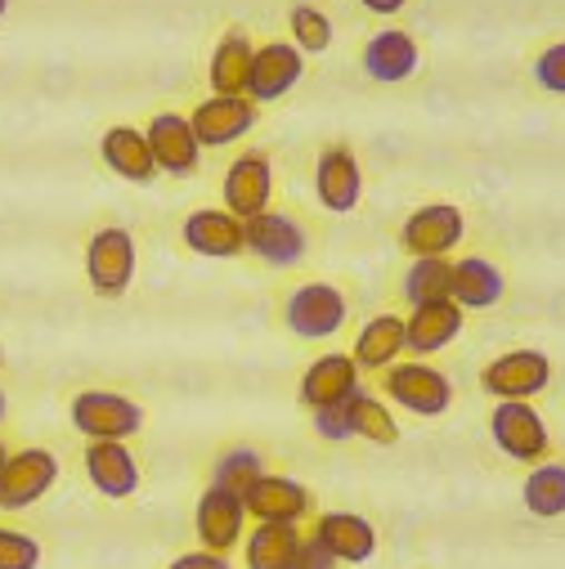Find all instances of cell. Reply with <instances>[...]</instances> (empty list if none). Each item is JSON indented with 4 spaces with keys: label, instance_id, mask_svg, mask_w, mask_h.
<instances>
[{
    "label": "cell",
    "instance_id": "35",
    "mask_svg": "<svg viewBox=\"0 0 565 569\" xmlns=\"http://www.w3.org/2000/svg\"><path fill=\"white\" fill-rule=\"evenodd\" d=\"M534 77H538V86H543V90H552V94H565V41L538 54V63H534Z\"/></svg>",
    "mask_w": 565,
    "mask_h": 569
},
{
    "label": "cell",
    "instance_id": "41",
    "mask_svg": "<svg viewBox=\"0 0 565 569\" xmlns=\"http://www.w3.org/2000/svg\"><path fill=\"white\" fill-rule=\"evenodd\" d=\"M6 10H10V0H0V19H6Z\"/></svg>",
    "mask_w": 565,
    "mask_h": 569
},
{
    "label": "cell",
    "instance_id": "10",
    "mask_svg": "<svg viewBox=\"0 0 565 569\" xmlns=\"http://www.w3.org/2000/svg\"><path fill=\"white\" fill-rule=\"evenodd\" d=\"M306 72V54L293 41H269L251 54V77H247V99L251 103H269L282 99Z\"/></svg>",
    "mask_w": 565,
    "mask_h": 569
},
{
    "label": "cell",
    "instance_id": "16",
    "mask_svg": "<svg viewBox=\"0 0 565 569\" xmlns=\"http://www.w3.org/2000/svg\"><path fill=\"white\" fill-rule=\"evenodd\" d=\"M242 507L256 516V520H269V525H297L306 511H310V489L288 480V476H260Z\"/></svg>",
    "mask_w": 565,
    "mask_h": 569
},
{
    "label": "cell",
    "instance_id": "40",
    "mask_svg": "<svg viewBox=\"0 0 565 569\" xmlns=\"http://www.w3.org/2000/svg\"><path fill=\"white\" fill-rule=\"evenodd\" d=\"M6 462H10V449H6V445H0V467H6Z\"/></svg>",
    "mask_w": 565,
    "mask_h": 569
},
{
    "label": "cell",
    "instance_id": "24",
    "mask_svg": "<svg viewBox=\"0 0 565 569\" xmlns=\"http://www.w3.org/2000/svg\"><path fill=\"white\" fill-rule=\"evenodd\" d=\"M503 297V273L480 260V256H463L454 260V278H449V301H458L463 310H489Z\"/></svg>",
    "mask_w": 565,
    "mask_h": 569
},
{
    "label": "cell",
    "instance_id": "17",
    "mask_svg": "<svg viewBox=\"0 0 565 569\" xmlns=\"http://www.w3.org/2000/svg\"><path fill=\"white\" fill-rule=\"evenodd\" d=\"M86 476L103 498H130L139 489V467L126 440H90L86 449Z\"/></svg>",
    "mask_w": 565,
    "mask_h": 569
},
{
    "label": "cell",
    "instance_id": "18",
    "mask_svg": "<svg viewBox=\"0 0 565 569\" xmlns=\"http://www.w3.org/2000/svg\"><path fill=\"white\" fill-rule=\"evenodd\" d=\"M242 520H247L242 498H238V493H225V489H216V485L202 493L198 516H194L202 547H207V551H220V556L242 538Z\"/></svg>",
    "mask_w": 565,
    "mask_h": 569
},
{
    "label": "cell",
    "instance_id": "34",
    "mask_svg": "<svg viewBox=\"0 0 565 569\" xmlns=\"http://www.w3.org/2000/svg\"><path fill=\"white\" fill-rule=\"evenodd\" d=\"M315 431L333 445H346L355 440V426H350V399L341 403H328V408H315Z\"/></svg>",
    "mask_w": 565,
    "mask_h": 569
},
{
    "label": "cell",
    "instance_id": "2",
    "mask_svg": "<svg viewBox=\"0 0 565 569\" xmlns=\"http://www.w3.org/2000/svg\"><path fill=\"white\" fill-rule=\"evenodd\" d=\"M386 395L417 417H440L454 403V381L432 363H390L386 368Z\"/></svg>",
    "mask_w": 565,
    "mask_h": 569
},
{
    "label": "cell",
    "instance_id": "37",
    "mask_svg": "<svg viewBox=\"0 0 565 569\" xmlns=\"http://www.w3.org/2000/svg\"><path fill=\"white\" fill-rule=\"evenodd\" d=\"M167 569H229V560L220 556V551H189V556H176Z\"/></svg>",
    "mask_w": 565,
    "mask_h": 569
},
{
    "label": "cell",
    "instance_id": "21",
    "mask_svg": "<svg viewBox=\"0 0 565 569\" xmlns=\"http://www.w3.org/2000/svg\"><path fill=\"white\" fill-rule=\"evenodd\" d=\"M417 63H422V50H417V41H413L408 32H399V28H386V32H377V37L364 46V72H368L373 81H386V86L408 81V77L417 72Z\"/></svg>",
    "mask_w": 565,
    "mask_h": 569
},
{
    "label": "cell",
    "instance_id": "3",
    "mask_svg": "<svg viewBox=\"0 0 565 569\" xmlns=\"http://www.w3.org/2000/svg\"><path fill=\"white\" fill-rule=\"evenodd\" d=\"M86 278H90V288L108 301H117L126 288H130V278H135V238L117 224L99 229L86 247Z\"/></svg>",
    "mask_w": 565,
    "mask_h": 569
},
{
    "label": "cell",
    "instance_id": "29",
    "mask_svg": "<svg viewBox=\"0 0 565 569\" xmlns=\"http://www.w3.org/2000/svg\"><path fill=\"white\" fill-rule=\"evenodd\" d=\"M521 498H525V507H529L534 516H543V520L565 516V467H561V462L534 467L529 480H525V489H521Z\"/></svg>",
    "mask_w": 565,
    "mask_h": 569
},
{
    "label": "cell",
    "instance_id": "14",
    "mask_svg": "<svg viewBox=\"0 0 565 569\" xmlns=\"http://www.w3.org/2000/svg\"><path fill=\"white\" fill-rule=\"evenodd\" d=\"M315 193L328 211H355L359 198H364V176H359V162L346 144H333L319 153V167H315Z\"/></svg>",
    "mask_w": 565,
    "mask_h": 569
},
{
    "label": "cell",
    "instance_id": "12",
    "mask_svg": "<svg viewBox=\"0 0 565 569\" xmlns=\"http://www.w3.org/2000/svg\"><path fill=\"white\" fill-rule=\"evenodd\" d=\"M149 139V153H153V167L167 171V176H189L202 158V144H198V134L189 126V117L180 112H158L145 130Z\"/></svg>",
    "mask_w": 565,
    "mask_h": 569
},
{
    "label": "cell",
    "instance_id": "7",
    "mask_svg": "<svg viewBox=\"0 0 565 569\" xmlns=\"http://www.w3.org/2000/svg\"><path fill=\"white\" fill-rule=\"evenodd\" d=\"M463 233H467L463 211L454 202H432V207H417L404 220L399 242H404L408 256H445V251H454L463 242Z\"/></svg>",
    "mask_w": 565,
    "mask_h": 569
},
{
    "label": "cell",
    "instance_id": "33",
    "mask_svg": "<svg viewBox=\"0 0 565 569\" xmlns=\"http://www.w3.org/2000/svg\"><path fill=\"white\" fill-rule=\"evenodd\" d=\"M37 565H41L37 538L19 529H0V569H37Z\"/></svg>",
    "mask_w": 565,
    "mask_h": 569
},
{
    "label": "cell",
    "instance_id": "4",
    "mask_svg": "<svg viewBox=\"0 0 565 569\" xmlns=\"http://www.w3.org/2000/svg\"><path fill=\"white\" fill-rule=\"evenodd\" d=\"M489 431H494V445L507 458H516V462L547 458V426L529 408V399H498L494 403V417H489Z\"/></svg>",
    "mask_w": 565,
    "mask_h": 569
},
{
    "label": "cell",
    "instance_id": "31",
    "mask_svg": "<svg viewBox=\"0 0 565 569\" xmlns=\"http://www.w3.org/2000/svg\"><path fill=\"white\" fill-rule=\"evenodd\" d=\"M265 471H260V453L256 449H234V453H225L220 462H216V489H225V493H238V498H247V489L260 480Z\"/></svg>",
    "mask_w": 565,
    "mask_h": 569
},
{
    "label": "cell",
    "instance_id": "30",
    "mask_svg": "<svg viewBox=\"0 0 565 569\" xmlns=\"http://www.w3.org/2000/svg\"><path fill=\"white\" fill-rule=\"evenodd\" d=\"M350 426H355V436L368 440V445H395L399 440V426L390 417V408L364 390L350 395Z\"/></svg>",
    "mask_w": 565,
    "mask_h": 569
},
{
    "label": "cell",
    "instance_id": "38",
    "mask_svg": "<svg viewBox=\"0 0 565 569\" xmlns=\"http://www.w3.org/2000/svg\"><path fill=\"white\" fill-rule=\"evenodd\" d=\"M359 6H364L368 14H381V19H386V14H399L408 0H359Z\"/></svg>",
    "mask_w": 565,
    "mask_h": 569
},
{
    "label": "cell",
    "instance_id": "22",
    "mask_svg": "<svg viewBox=\"0 0 565 569\" xmlns=\"http://www.w3.org/2000/svg\"><path fill=\"white\" fill-rule=\"evenodd\" d=\"M315 538L328 547L333 560H346V565H364V560H373V551H377L373 525H368L364 516H355V511H328V516L315 525Z\"/></svg>",
    "mask_w": 565,
    "mask_h": 569
},
{
    "label": "cell",
    "instance_id": "8",
    "mask_svg": "<svg viewBox=\"0 0 565 569\" xmlns=\"http://www.w3.org/2000/svg\"><path fill=\"white\" fill-rule=\"evenodd\" d=\"M242 233H247V251H256L265 264L293 269L306 260V229L282 211H260V216L242 220Z\"/></svg>",
    "mask_w": 565,
    "mask_h": 569
},
{
    "label": "cell",
    "instance_id": "25",
    "mask_svg": "<svg viewBox=\"0 0 565 569\" xmlns=\"http://www.w3.org/2000/svg\"><path fill=\"white\" fill-rule=\"evenodd\" d=\"M251 54H256V50H251L247 32H229V37L216 46V54H211V72H207L211 94H247Z\"/></svg>",
    "mask_w": 565,
    "mask_h": 569
},
{
    "label": "cell",
    "instance_id": "1",
    "mask_svg": "<svg viewBox=\"0 0 565 569\" xmlns=\"http://www.w3.org/2000/svg\"><path fill=\"white\" fill-rule=\"evenodd\" d=\"M72 426L86 440H130L145 431V408L117 390H81L72 399Z\"/></svg>",
    "mask_w": 565,
    "mask_h": 569
},
{
    "label": "cell",
    "instance_id": "15",
    "mask_svg": "<svg viewBox=\"0 0 565 569\" xmlns=\"http://www.w3.org/2000/svg\"><path fill=\"white\" fill-rule=\"evenodd\" d=\"M463 332V306L458 301H427L413 306V315L404 319V350L413 355H436L445 350L454 337Z\"/></svg>",
    "mask_w": 565,
    "mask_h": 569
},
{
    "label": "cell",
    "instance_id": "32",
    "mask_svg": "<svg viewBox=\"0 0 565 569\" xmlns=\"http://www.w3.org/2000/svg\"><path fill=\"white\" fill-rule=\"evenodd\" d=\"M293 46L301 54H324L333 46V19L315 6H293Z\"/></svg>",
    "mask_w": 565,
    "mask_h": 569
},
{
    "label": "cell",
    "instance_id": "28",
    "mask_svg": "<svg viewBox=\"0 0 565 569\" xmlns=\"http://www.w3.org/2000/svg\"><path fill=\"white\" fill-rule=\"evenodd\" d=\"M449 278H454V260H445V256H413V264H408V273H404V297H408V306L445 301V297H449Z\"/></svg>",
    "mask_w": 565,
    "mask_h": 569
},
{
    "label": "cell",
    "instance_id": "23",
    "mask_svg": "<svg viewBox=\"0 0 565 569\" xmlns=\"http://www.w3.org/2000/svg\"><path fill=\"white\" fill-rule=\"evenodd\" d=\"M99 153H103L108 171H117L130 184H153V176H158L153 153H149V139H145V130H135V126H112L99 139Z\"/></svg>",
    "mask_w": 565,
    "mask_h": 569
},
{
    "label": "cell",
    "instance_id": "13",
    "mask_svg": "<svg viewBox=\"0 0 565 569\" xmlns=\"http://www.w3.org/2000/svg\"><path fill=\"white\" fill-rule=\"evenodd\" d=\"M269 193H274V171L265 153H242L229 171H225V211L238 220H251L260 211H269Z\"/></svg>",
    "mask_w": 565,
    "mask_h": 569
},
{
    "label": "cell",
    "instance_id": "20",
    "mask_svg": "<svg viewBox=\"0 0 565 569\" xmlns=\"http://www.w3.org/2000/svg\"><path fill=\"white\" fill-rule=\"evenodd\" d=\"M359 390V363L350 355H324L306 368L301 377V403L306 408H328V403H341Z\"/></svg>",
    "mask_w": 565,
    "mask_h": 569
},
{
    "label": "cell",
    "instance_id": "11",
    "mask_svg": "<svg viewBox=\"0 0 565 569\" xmlns=\"http://www.w3.org/2000/svg\"><path fill=\"white\" fill-rule=\"evenodd\" d=\"M552 381V359L543 350H512L503 359H494L480 372V386L494 399H529Z\"/></svg>",
    "mask_w": 565,
    "mask_h": 569
},
{
    "label": "cell",
    "instance_id": "36",
    "mask_svg": "<svg viewBox=\"0 0 565 569\" xmlns=\"http://www.w3.org/2000/svg\"><path fill=\"white\" fill-rule=\"evenodd\" d=\"M288 569H337V560L328 556V547L319 538H301V547H297Z\"/></svg>",
    "mask_w": 565,
    "mask_h": 569
},
{
    "label": "cell",
    "instance_id": "27",
    "mask_svg": "<svg viewBox=\"0 0 565 569\" xmlns=\"http://www.w3.org/2000/svg\"><path fill=\"white\" fill-rule=\"evenodd\" d=\"M301 547L297 525H269L260 520L247 538V569H288Z\"/></svg>",
    "mask_w": 565,
    "mask_h": 569
},
{
    "label": "cell",
    "instance_id": "9",
    "mask_svg": "<svg viewBox=\"0 0 565 569\" xmlns=\"http://www.w3.org/2000/svg\"><path fill=\"white\" fill-rule=\"evenodd\" d=\"M346 323V297L333 282H306L288 297V328L306 341H324Z\"/></svg>",
    "mask_w": 565,
    "mask_h": 569
},
{
    "label": "cell",
    "instance_id": "26",
    "mask_svg": "<svg viewBox=\"0 0 565 569\" xmlns=\"http://www.w3.org/2000/svg\"><path fill=\"white\" fill-rule=\"evenodd\" d=\"M399 355H404V319H399V315H377L373 323H364V332H359L350 359H355L359 368L381 372V368H390Z\"/></svg>",
    "mask_w": 565,
    "mask_h": 569
},
{
    "label": "cell",
    "instance_id": "5",
    "mask_svg": "<svg viewBox=\"0 0 565 569\" xmlns=\"http://www.w3.org/2000/svg\"><path fill=\"white\" fill-rule=\"evenodd\" d=\"M54 480H59V458L50 449L10 453V462L0 467V511H23L28 502L46 498Z\"/></svg>",
    "mask_w": 565,
    "mask_h": 569
},
{
    "label": "cell",
    "instance_id": "19",
    "mask_svg": "<svg viewBox=\"0 0 565 569\" xmlns=\"http://www.w3.org/2000/svg\"><path fill=\"white\" fill-rule=\"evenodd\" d=\"M185 242L198 251V256H216V260H229V256H242L247 251V233H242V220L229 216V211H194L185 220Z\"/></svg>",
    "mask_w": 565,
    "mask_h": 569
},
{
    "label": "cell",
    "instance_id": "39",
    "mask_svg": "<svg viewBox=\"0 0 565 569\" xmlns=\"http://www.w3.org/2000/svg\"><path fill=\"white\" fill-rule=\"evenodd\" d=\"M6 412H10V403H6V390H0V421H6Z\"/></svg>",
    "mask_w": 565,
    "mask_h": 569
},
{
    "label": "cell",
    "instance_id": "6",
    "mask_svg": "<svg viewBox=\"0 0 565 569\" xmlns=\"http://www.w3.org/2000/svg\"><path fill=\"white\" fill-rule=\"evenodd\" d=\"M256 103L247 94H211L202 99L194 112H189V126L198 134L202 149H220V144H234V139H242L251 126H256Z\"/></svg>",
    "mask_w": 565,
    "mask_h": 569
}]
</instances>
